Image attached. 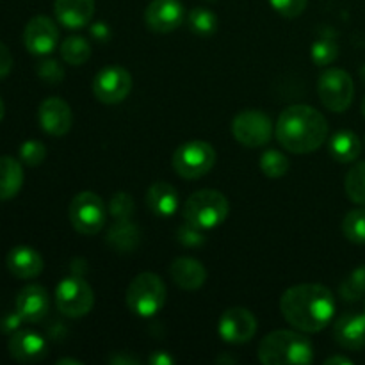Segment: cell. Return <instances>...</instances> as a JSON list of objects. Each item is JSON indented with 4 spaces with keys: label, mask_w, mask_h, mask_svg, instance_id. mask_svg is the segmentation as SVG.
Wrapping results in <instances>:
<instances>
[{
    "label": "cell",
    "mask_w": 365,
    "mask_h": 365,
    "mask_svg": "<svg viewBox=\"0 0 365 365\" xmlns=\"http://www.w3.org/2000/svg\"><path fill=\"white\" fill-rule=\"evenodd\" d=\"M282 316L291 327L305 334H317L335 316V298L319 284H299L287 289L280 298Z\"/></svg>",
    "instance_id": "6da1fadb"
},
{
    "label": "cell",
    "mask_w": 365,
    "mask_h": 365,
    "mask_svg": "<svg viewBox=\"0 0 365 365\" xmlns=\"http://www.w3.org/2000/svg\"><path fill=\"white\" fill-rule=\"evenodd\" d=\"M274 134L287 152L312 153L327 143V118L310 106H291L278 116Z\"/></svg>",
    "instance_id": "7a4b0ae2"
},
{
    "label": "cell",
    "mask_w": 365,
    "mask_h": 365,
    "mask_svg": "<svg viewBox=\"0 0 365 365\" xmlns=\"http://www.w3.org/2000/svg\"><path fill=\"white\" fill-rule=\"evenodd\" d=\"M259 360L264 365H307L314 360V346L298 331H271L260 341Z\"/></svg>",
    "instance_id": "3957f363"
},
{
    "label": "cell",
    "mask_w": 365,
    "mask_h": 365,
    "mask_svg": "<svg viewBox=\"0 0 365 365\" xmlns=\"http://www.w3.org/2000/svg\"><path fill=\"white\" fill-rule=\"evenodd\" d=\"M230 210L227 196L216 189H202L196 191L185 200L184 203V220L185 223L200 228V230H210L225 223Z\"/></svg>",
    "instance_id": "277c9868"
},
{
    "label": "cell",
    "mask_w": 365,
    "mask_h": 365,
    "mask_svg": "<svg viewBox=\"0 0 365 365\" xmlns=\"http://www.w3.org/2000/svg\"><path fill=\"white\" fill-rule=\"evenodd\" d=\"M166 285L155 273H141L128 284L125 302L128 310L138 317H153L164 309Z\"/></svg>",
    "instance_id": "5b68a950"
},
{
    "label": "cell",
    "mask_w": 365,
    "mask_h": 365,
    "mask_svg": "<svg viewBox=\"0 0 365 365\" xmlns=\"http://www.w3.org/2000/svg\"><path fill=\"white\" fill-rule=\"evenodd\" d=\"M171 164L178 177L196 180L209 173L216 164V150L205 141H187L175 150Z\"/></svg>",
    "instance_id": "8992f818"
},
{
    "label": "cell",
    "mask_w": 365,
    "mask_h": 365,
    "mask_svg": "<svg viewBox=\"0 0 365 365\" xmlns=\"http://www.w3.org/2000/svg\"><path fill=\"white\" fill-rule=\"evenodd\" d=\"M107 207L98 195L82 191L73 196L68 207L70 223L78 234L95 235L103 228L107 221Z\"/></svg>",
    "instance_id": "52a82bcc"
},
{
    "label": "cell",
    "mask_w": 365,
    "mask_h": 365,
    "mask_svg": "<svg viewBox=\"0 0 365 365\" xmlns=\"http://www.w3.org/2000/svg\"><path fill=\"white\" fill-rule=\"evenodd\" d=\"M56 305L63 316L78 319L91 312L95 305V292L82 277H68L56 289Z\"/></svg>",
    "instance_id": "ba28073f"
},
{
    "label": "cell",
    "mask_w": 365,
    "mask_h": 365,
    "mask_svg": "<svg viewBox=\"0 0 365 365\" xmlns=\"http://www.w3.org/2000/svg\"><path fill=\"white\" fill-rule=\"evenodd\" d=\"M317 93L327 109L344 113L349 109L355 96V84L348 71L341 68H328L317 82Z\"/></svg>",
    "instance_id": "9c48e42d"
},
{
    "label": "cell",
    "mask_w": 365,
    "mask_h": 365,
    "mask_svg": "<svg viewBox=\"0 0 365 365\" xmlns=\"http://www.w3.org/2000/svg\"><path fill=\"white\" fill-rule=\"evenodd\" d=\"M232 134L241 145L248 148H260L273 138V121L262 110L246 109L232 121Z\"/></svg>",
    "instance_id": "30bf717a"
},
{
    "label": "cell",
    "mask_w": 365,
    "mask_h": 365,
    "mask_svg": "<svg viewBox=\"0 0 365 365\" xmlns=\"http://www.w3.org/2000/svg\"><path fill=\"white\" fill-rule=\"evenodd\" d=\"M130 91L132 75L120 64L102 68L93 81V93H95L96 100L106 106L123 102L130 95Z\"/></svg>",
    "instance_id": "8fae6325"
},
{
    "label": "cell",
    "mask_w": 365,
    "mask_h": 365,
    "mask_svg": "<svg viewBox=\"0 0 365 365\" xmlns=\"http://www.w3.org/2000/svg\"><path fill=\"white\" fill-rule=\"evenodd\" d=\"M217 331L228 344H245L255 337L257 317L245 307H232L221 316Z\"/></svg>",
    "instance_id": "7c38bea8"
},
{
    "label": "cell",
    "mask_w": 365,
    "mask_h": 365,
    "mask_svg": "<svg viewBox=\"0 0 365 365\" xmlns=\"http://www.w3.org/2000/svg\"><path fill=\"white\" fill-rule=\"evenodd\" d=\"M185 7L180 0H152L145 11V24L155 34L173 32L184 24Z\"/></svg>",
    "instance_id": "4fadbf2b"
},
{
    "label": "cell",
    "mask_w": 365,
    "mask_h": 365,
    "mask_svg": "<svg viewBox=\"0 0 365 365\" xmlns=\"http://www.w3.org/2000/svg\"><path fill=\"white\" fill-rule=\"evenodd\" d=\"M59 39V31L52 18L34 16L29 20L24 31V45L32 56H48L53 52Z\"/></svg>",
    "instance_id": "5bb4252c"
},
{
    "label": "cell",
    "mask_w": 365,
    "mask_h": 365,
    "mask_svg": "<svg viewBox=\"0 0 365 365\" xmlns=\"http://www.w3.org/2000/svg\"><path fill=\"white\" fill-rule=\"evenodd\" d=\"M38 121L39 127L52 138H63L70 132L71 121H73V114H71L70 106L64 102L63 98H52L43 100L41 106L38 109Z\"/></svg>",
    "instance_id": "9a60e30c"
},
{
    "label": "cell",
    "mask_w": 365,
    "mask_h": 365,
    "mask_svg": "<svg viewBox=\"0 0 365 365\" xmlns=\"http://www.w3.org/2000/svg\"><path fill=\"white\" fill-rule=\"evenodd\" d=\"M7 349H9V355L20 364H36L45 359L48 353L45 339L36 331L29 330H18L11 334Z\"/></svg>",
    "instance_id": "2e32d148"
},
{
    "label": "cell",
    "mask_w": 365,
    "mask_h": 365,
    "mask_svg": "<svg viewBox=\"0 0 365 365\" xmlns=\"http://www.w3.org/2000/svg\"><path fill=\"white\" fill-rule=\"evenodd\" d=\"M16 312L20 314L24 323H41L50 309L48 292L41 285H27L16 296Z\"/></svg>",
    "instance_id": "e0dca14e"
},
{
    "label": "cell",
    "mask_w": 365,
    "mask_h": 365,
    "mask_svg": "<svg viewBox=\"0 0 365 365\" xmlns=\"http://www.w3.org/2000/svg\"><path fill=\"white\" fill-rule=\"evenodd\" d=\"M334 337L349 351L365 348V312H348L337 319L334 327Z\"/></svg>",
    "instance_id": "ac0fdd59"
},
{
    "label": "cell",
    "mask_w": 365,
    "mask_h": 365,
    "mask_svg": "<svg viewBox=\"0 0 365 365\" xmlns=\"http://www.w3.org/2000/svg\"><path fill=\"white\" fill-rule=\"evenodd\" d=\"M170 278L184 291H198L207 280V271L200 260L191 257H178L170 264Z\"/></svg>",
    "instance_id": "d6986e66"
},
{
    "label": "cell",
    "mask_w": 365,
    "mask_h": 365,
    "mask_svg": "<svg viewBox=\"0 0 365 365\" xmlns=\"http://www.w3.org/2000/svg\"><path fill=\"white\" fill-rule=\"evenodd\" d=\"M53 13L66 29H82L95 14V0H56Z\"/></svg>",
    "instance_id": "ffe728a7"
},
{
    "label": "cell",
    "mask_w": 365,
    "mask_h": 365,
    "mask_svg": "<svg viewBox=\"0 0 365 365\" xmlns=\"http://www.w3.org/2000/svg\"><path fill=\"white\" fill-rule=\"evenodd\" d=\"M7 269L20 280H31L41 274L43 257L29 246H16L6 257Z\"/></svg>",
    "instance_id": "44dd1931"
},
{
    "label": "cell",
    "mask_w": 365,
    "mask_h": 365,
    "mask_svg": "<svg viewBox=\"0 0 365 365\" xmlns=\"http://www.w3.org/2000/svg\"><path fill=\"white\" fill-rule=\"evenodd\" d=\"M146 205L155 216L170 217L180 207V196L177 189L168 182H155L146 192Z\"/></svg>",
    "instance_id": "7402d4cb"
},
{
    "label": "cell",
    "mask_w": 365,
    "mask_h": 365,
    "mask_svg": "<svg viewBox=\"0 0 365 365\" xmlns=\"http://www.w3.org/2000/svg\"><path fill=\"white\" fill-rule=\"evenodd\" d=\"M106 241L114 252L121 253V255L134 253L141 245V230L132 223V220L116 221L107 232Z\"/></svg>",
    "instance_id": "603a6c76"
},
{
    "label": "cell",
    "mask_w": 365,
    "mask_h": 365,
    "mask_svg": "<svg viewBox=\"0 0 365 365\" xmlns=\"http://www.w3.org/2000/svg\"><path fill=\"white\" fill-rule=\"evenodd\" d=\"M24 185V166L9 155L0 157V200H13Z\"/></svg>",
    "instance_id": "cb8c5ba5"
},
{
    "label": "cell",
    "mask_w": 365,
    "mask_h": 365,
    "mask_svg": "<svg viewBox=\"0 0 365 365\" xmlns=\"http://www.w3.org/2000/svg\"><path fill=\"white\" fill-rule=\"evenodd\" d=\"M328 152H330V155L337 163L349 164L355 159H359L360 152H362V143H360L359 135L355 132L341 130L330 138V141H328Z\"/></svg>",
    "instance_id": "d4e9b609"
},
{
    "label": "cell",
    "mask_w": 365,
    "mask_h": 365,
    "mask_svg": "<svg viewBox=\"0 0 365 365\" xmlns=\"http://www.w3.org/2000/svg\"><path fill=\"white\" fill-rule=\"evenodd\" d=\"M310 57H312L316 66H330L339 57V41L334 32L327 29L324 34H321L310 46Z\"/></svg>",
    "instance_id": "484cf974"
},
{
    "label": "cell",
    "mask_w": 365,
    "mask_h": 365,
    "mask_svg": "<svg viewBox=\"0 0 365 365\" xmlns=\"http://www.w3.org/2000/svg\"><path fill=\"white\" fill-rule=\"evenodd\" d=\"M189 31L198 38H210L217 31V16L207 7H195L185 16Z\"/></svg>",
    "instance_id": "4316f807"
},
{
    "label": "cell",
    "mask_w": 365,
    "mask_h": 365,
    "mask_svg": "<svg viewBox=\"0 0 365 365\" xmlns=\"http://www.w3.org/2000/svg\"><path fill=\"white\" fill-rule=\"evenodd\" d=\"M61 56H63L64 63L71 64V66H81V64L88 63L91 57V45L82 36H70L61 45Z\"/></svg>",
    "instance_id": "83f0119b"
},
{
    "label": "cell",
    "mask_w": 365,
    "mask_h": 365,
    "mask_svg": "<svg viewBox=\"0 0 365 365\" xmlns=\"http://www.w3.org/2000/svg\"><path fill=\"white\" fill-rule=\"evenodd\" d=\"M346 195L356 205H365V160L355 164L346 175Z\"/></svg>",
    "instance_id": "f1b7e54d"
},
{
    "label": "cell",
    "mask_w": 365,
    "mask_h": 365,
    "mask_svg": "<svg viewBox=\"0 0 365 365\" xmlns=\"http://www.w3.org/2000/svg\"><path fill=\"white\" fill-rule=\"evenodd\" d=\"M342 234L355 245H365V209H353L342 221Z\"/></svg>",
    "instance_id": "f546056e"
},
{
    "label": "cell",
    "mask_w": 365,
    "mask_h": 365,
    "mask_svg": "<svg viewBox=\"0 0 365 365\" xmlns=\"http://www.w3.org/2000/svg\"><path fill=\"white\" fill-rule=\"evenodd\" d=\"M260 170L267 178H280L289 171V160L278 150H266L260 155Z\"/></svg>",
    "instance_id": "4dcf8cb0"
},
{
    "label": "cell",
    "mask_w": 365,
    "mask_h": 365,
    "mask_svg": "<svg viewBox=\"0 0 365 365\" xmlns=\"http://www.w3.org/2000/svg\"><path fill=\"white\" fill-rule=\"evenodd\" d=\"M341 298L346 302H359L365 296V266L356 267L339 287Z\"/></svg>",
    "instance_id": "1f68e13d"
},
{
    "label": "cell",
    "mask_w": 365,
    "mask_h": 365,
    "mask_svg": "<svg viewBox=\"0 0 365 365\" xmlns=\"http://www.w3.org/2000/svg\"><path fill=\"white\" fill-rule=\"evenodd\" d=\"M107 212H109L116 221L132 220V216H134L135 212L134 198H132L128 192H114L109 200V205H107Z\"/></svg>",
    "instance_id": "d6a6232c"
},
{
    "label": "cell",
    "mask_w": 365,
    "mask_h": 365,
    "mask_svg": "<svg viewBox=\"0 0 365 365\" xmlns=\"http://www.w3.org/2000/svg\"><path fill=\"white\" fill-rule=\"evenodd\" d=\"M46 157V148L41 141H25L24 145L20 146V160L21 164L29 168H38L39 164L45 160Z\"/></svg>",
    "instance_id": "836d02e7"
},
{
    "label": "cell",
    "mask_w": 365,
    "mask_h": 365,
    "mask_svg": "<svg viewBox=\"0 0 365 365\" xmlns=\"http://www.w3.org/2000/svg\"><path fill=\"white\" fill-rule=\"evenodd\" d=\"M36 73H38V77L41 78L43 82H46V84L50 86L61 84L64 78L63 66H61L56 59H43L41 63L38 64V68H36Z\"/></svg>",
    "instance_id": "e575fe53"
},
{
    "label": "cell",
    "mask_w": 365,
    "mask_h": 365,
    "mask_svg": "<svg viewBox=\"0 0 365 365\" xmlns=\"http://www.w3.org/2000/svg\"><path fill=\"white\" fill-rule=\"evenodd\" d=\"M271 7L284 18H296L307 9L309 0H269Z\"/></svg>",
    "instance_id": "d590c367"
},
{
    "label": "cell",
    "mask_w": 365,
    "mask_h": 365,
    "mask_svg": "<svg viewBox=\"0 0 365 365\" xmlns=\"http://www.w3.org/2000/svg\"><path fill=\"white\" fill-rule=\"evenodd\" d=\"M177 237L182 245L191 246V248H195V246H202L203 242H205V235L202 234V230L196 227H192V225H189V223H185L184 227L178 228Z\"/></svg>",
    "instance_id": "8d00e7d4"
},
{
    "label": "cell",
    "mask_w": 365,
    "mask_h": 365,
    "mask_svg": "<svg viewBox=\"0 0 365 365\" xmlns=\"http://www.w3.org/2000/svg\"><path fill=\"white\" fill-rule=\"evenodd\" d=\"M13 70V56L9 48L0 41V78H6Z\"/></svg>",
    "instance_id": "74e56055"
},
{
    "label": "cell",
    "mask_w": 365,
    "mask_h": 365,
    "mask_svg": "<svg viewBox=\"0 0 365 365\" xmlns=\"http://www.w3.org/2000/svg\"><path fill=\"white\" fill-rule=\"evenodd\" d=\"M21 323H24V319H21L20 314H9V316H6V319L0 323V330H2L4 334H14V331L20 330Z\"/></svg>",
    "instance_id": "f35d334b"
},
{
    "label": "cell",
    "mask_w": 365,
    "mask_h": 365,
    "mask_svg": "<svg viewBox=\"0 0 365 365\" xmlns=\"http://www.w3.org/2000/svg\"><path fill=\"white\" fill-rule=\"evenodd\" d=\"M89 31H91V36L96 39V41H102V43L109 41L110 29L106 21H96V24L91 25V29H89Z\"/></svg>",
    "instance_id": "ab89813d"
},
{
    "label": "cell",
    "mask_w": 365,
    "mask_h": 365,
    "mask_svg": "<svg viewBox=\"0 0 365 365\" xmlns=\"http://www.w3.org/2000/svg\"><path fill=\"white\" fill-rule=\"evenodd\" d=\"M109 364H114V365H138V364H141V360H139L138 356L125 355L123 351H118L116 355L109 356Z\"/></svg>",
    "instance_id": "60d3db41"
},
{
    "label": "cell",
    "mask_w": 365,
    "mask_h": 365,
    "mask_svg": "<svg viewBox=\"0 0 365 365\" xmlns=\"http://www.w3.org/2000/svg\"><path fill=\"white\" fill-rule=\"evenodd\" d=\"M150 364L152 365H171V364H175V360H173V356L168 355L166 351H157L150 356Z\"/></svg>",
    "instance_id": "b9f144b4"
},
{
    "label": "cell",
    "mask_w": 365,
    "mask_h": 365,
    "mask_svg": "<svg viewBox=\"0 0 365 365\" xmlns=\"http://www.w3.org/2000/svg\"><path fill=\"white\" fill-rule=\"evenodd\" d=\"M353 362L348 359V356H330V359L324 360V365H351Z\"/></svg>",
    "instance_id": "7bdbcfd3"
},
{
    "label": "cell",
    "mask_w": 365,
    "mask_h": 365,
    "mask_svg": "<svg viewBox=\"0 0 365 365\" xmlns=\"http://www.w3.org/2000/svg\"><path fill=\"white\" fill-rule=\"evenodd\" d=\"M57 364L59 365H66V364H73V365H82L81 360H73V359H61L57 360Z\"/></svg>",
    "instance_id": "ee69618b"
},
{
    "label": "cell",
    "mask_w": 365,
    "mask_h": 365,
    "mask_svg": "<svg viewBox=\"0 0 365 365\" xmlns=\"http://www.w3.org/2000/svg\"><path fill=\"white\" fill-rule=\"evenodd\" d=\"M4 114H6V106H4L2 98H0V121L4 120Z\"/></svg>",
    "instance_id": "f6af8a7d"
},
{
    "label": "cell",
    "mask_w": 365,
    "mask_h": 365,
    "mask_svg": "<svg viewBox=\"0 0 365 365\" xmlns=\"http://www.w3.org/2000/svg\"><path fill=\"white\" fill-rule=\"evenodd\" d=\"M360 78H362L364 84H365V64H364L362 68H360Z\"/></svg>",
    "instance_id": "bcb514c9"
},
{
    "label": "cell",
    "mask_w": 365,
    "mask_h": 365,
    "mask_svg": "<svg viewBox=\"0 0 365 365\" xmlns=\"http://www.w3.org/2000/svg\"><path fill=\"white\" fill-rule=\"evenodd\" d=\"M362 114H364V118H365V96H364V100H362Z\"/></svg>",
    "instance_id": "7dc6e473"
},
{
    "label": "cell",
    "mask_w": 365,
    "mask_h": 365,
    "mask_svg": "<svg viewBox=\"0 0 365 365\" xmlns=\"http://www.w3.org/2000/svg\"><path fill=\"white\" fill-rule=\"evenodd\" d=\"M364 312H365V299H364Z\"/></svg>",
    "instance_id": "c3c4849f"
}]
</instances>
